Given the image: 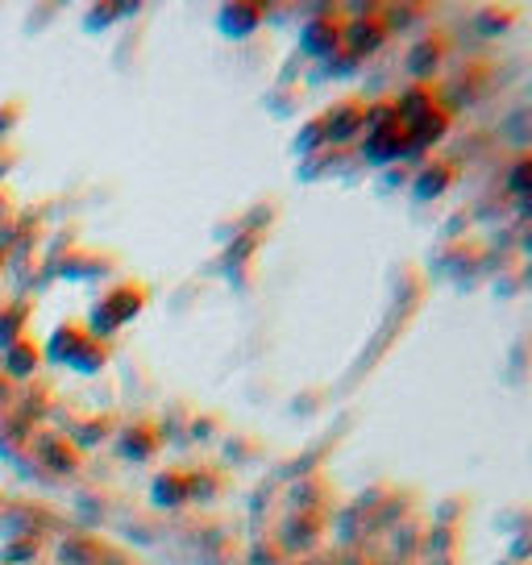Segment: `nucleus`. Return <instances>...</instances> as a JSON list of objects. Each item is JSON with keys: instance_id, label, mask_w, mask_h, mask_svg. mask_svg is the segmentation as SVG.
<instances>
[{"instance_id": "obj_1", "label": "nucleus", "mask_w": 532, "mask_h": 565, "mask_svg": "<svg viewBox=\"0 0 532 565\" xmlns=\"http://www.w3.org/2000/svg\"><path fill=\"white\" fill-rule=\"evenodd\" d=\"M341 46H345V18H341L338 9L304 21V30H300L304 54H312V58H333V54H341Z\"/></svg>"}, {"instance_id": "obj_2", "label": "nucleus", "mask_w": 532, "mask_h": 565, "mask_svg": "<svg viewBox=\"0 0 532 565\" xmlns=\"http://www.w3.org/2000/svg\"><path fill=\"white\" fill-rule=\"evenodd\" d=\"M320 129H324V141H333V146L362 138L366 134V100H358V96L338 100V105L320 117Z\"/></svg>"}, {"instance_id": "obj_3", "label": "nucleus", "mask_w": 532, "mask_h": 565, "mask_svg": "<svg viewBox=\"0 0 532 565\" xmlns=\"http://www.w3.org/2000/svg\"><path fill=\"white\" fill-rule=\"evenodd\" d=\"M387 34H391V21H383L379 13H366V18L358 21H345V46L341 51H350L354 58H366V54H374L387 42Z\"/></svg>"}, {"instance_id": "obj_4", "label": "nucleus", "mask_w": 532, "mask_h": 565, "mask_svg": "<svg viewBox=\"0 0 532 565\" xmlns=\"http://www.w3.org/2000/svg\"><path fill=\"white\" fill-rule=\"evenodd\" d=\"M366 159L371 162H395L404 159L412 146H408V129L404 125H387V129H374V134H366Z\"/></svg>"}, {"instance_id": "obj_5", "label": "nucleus", "mask_w": 532, "mask_h": 565, "mask_svg": "<svg viewBox=\"0 0 532 565\" xmlns=\"http://www.w3.org/2000/svg\"><path fill=\"white\" fill-rule=\"evenodd\" d=\"M449 125H454V113H449V108L445 105L428 108L421 121L404 125V129H408V146L412 150H428V146H437V141L449 134Z\"/></svg>"}, {"instance_id": "obj_6", "label": "nucleus", "mask_w": 532, "mask_h": 565, "mask_svg": "<svg viewBox=\"0 0 532 565\" xmlns=\"http://www.w3.org/2000/svg\"><path fill=\"white\" fill-rule=\"evenodd\" d=\"M454 183H458V162L454 159L425 162L421 175H416V200H437V195H445Z\"/></svg>"}, {"instance_id": "obj_7", "label": "nucleus", "mask_w": 532, "mask_h": 565, "mask_svg": "<svg viewBox=\"0 0 532 565\" xmlns=\"http://www.w3.org/2000/svg\"><path fill=\"white\" fill-rule=\"evenodd\" d=\"M445 51H449V38L445 34H428L425 42H416L408 54V71L416 75V84H428V75L441 67Z\"/></svg>"}, {"instance_id": "obj_8", "label": "nucleus", "mask_w": 532, "mask_h": 565, "mask_svg": "<svg viewBox=\"0 0 532 565\" xmlns=\"http://www.w3.org/2000/svg\"><path fill=\"white\" fill-rule=\"evenodd\" d=\"M263 21H266V9L263 4H254V0H237V4H225V9H221V30H225L230 38L254 34Z\"/></svg>"}, {"instance_id": "obj_9", "label": "nucleus", "mask_w": 532, "mask_h": 565, "mask_svg": "<svg viewBox=\"0 0 532 565\" xmlns=\"http://www.w3.org/2000/svg\"><path fill=\"white\" fill-rule=\"evenodd\" d=\"M441 100H437V88L433 84H412L408 92H400L395 96V108H400V121L412 125V121H421L428 108H437Z\"/></svg>"}, {"instance_id": "obj_10", "label": "nucleus", "mask_w": 532, "mask_h": 565, "mask_svg": "<svg viewBox=\"0 0 532 565\" xmlns=\"http://www.w3.org/2000/svg\"><path fill=\"white\" fill-rule=\"evenodd\" d=\"M146 303V291L142 287H121V291H117V296H113V300L105 303V324H125V320L134 317V312H138V308H142Z\"/></svg>"}, {"instance_id": "obj_11", "label": "nucleus", "mask_w": 532, "mask_h": 565, "mask_svg": "<svg viewBox=\"0 0 532 565\" xmlns=\"http://www.w3.org/2000/svg\"><path fill=\"white\" fill-rule=\"evenodd\" d=\"M320 529H324V524H320V512H296L291 524H287V545H296V541H300V548L317 545Z\"/></svg>"}, {"instance_id": "obj_12", "label": "nucleus", "mask_w": 532, "mask_h": 565, "mask_svg": "<svg viewBox=\"0 0 532 565\" xmlns=\"http://www.w3.org/2000/svg\"><path fill=\"white\" fill-rule=\"evenodd\" d=\"M387 125H404V121H400V108H395V96L366 105V134H374V129H387Z\"/></svg>"}, {"instance_id": "obj_13", "label": "nucleus", "mask_w": 532, "mask_h": 565, "mask_svg": "<svg viewBox=\"0 0 532 565\" xmlns=\"http://www.w3.org/2000/svg\"><path fill=\"white\" fill-rule=\"evenodd\" d=\"M508 192L512 195H529L532 200V154H520V159L512 162V171H508Z\"/></svg>"}, {"instance_id": "obj_14", "label": "nucleus", "mask_w": 532, "mask_h": 565, "mask_svg": "<svg viewBox=\"0 0 532 565\" xmlns=\"http://www.w3.org/2000/svg\"><path fill=\"white\" fill-rule=\"evenodd\" d=\"M183 482H188L183 475H162L155 499H159V503H183V499H188V487H183Z\"/></svg>"}, {"instance_id": "obj_15", "label": "nucleus", "mask_w": 532, "mask_h": 565, "mask_svg": "<svg viewBox=\"0 0 532 565\" xmlns=\"http://www.w3.org/2000/svg\"><path fill=\"white\" fill-rule=\"evenodd\" d=\"M155 441H159V437H155L150 428H138V433L125 437V454H129V458H146V454L155 449Z\"/></svg>"}, {"instance_id": "obj_16", "label": "nucleus", "mask_w": 532, "mask_h": 565, "mask_svg": "<svg viewBox=\"0 0 532 565\" xmlns=\"http://www.w3.org/2000/svg\"><path fill=\"white\" fill-rule=\"evenodd\" d=\"M532 557V532H524L520 541H512V562L520 565V562H529Z\"/></svg>"}, {"instance_id": "obj_17", "label": "nucleus", "mask_w": 532, "mask_h": 565, "mask_svg": "<svg viewBox=\"0 0 532 565\" xmlns=\"http://www.w3.org/2000/svg\"><path fill=\"white\" fill-rule=\"evenodd\" d=\"M508 565H515V562H508Z\"/></svg>"}]
</instances>
